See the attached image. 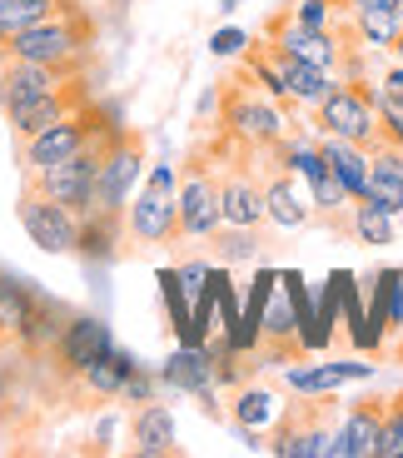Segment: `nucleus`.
<instances>
[{
    "instance_id": "obj_1",
    "label": "nucleus",
    "mask_w": 403,
    "mask_h": 458,
    "mask_svg": "<svg viewBox=\"0 0 403 458\" xmlns=\"http://www.w3.org/2000/svg\"><path fill=\"white\" fill-rule=\"evenodd\" d=\"M11 50L15 60H40V65H55L65 70V75H75V65L85 60V50H90V15L75 5V11H60L50 15V21L30 25V30L11 35Z\"/></svg>"
},
{
    "instance_id": "obj_2",
    "label": "nucleus",
    "mask_w": 403,
    "mask_h": 458,
    "mask_svg": "<svg viewBox=\"0 0 403 458\" xmlns=\"http://www.w3.org/2000/svg\"><path fill=\"white\" fill-rule=\"evenodd\" d=\"M125 234L145 250L180 240V180H174V165H155L150 180L135 190V199L125 205Z\"/></svg>"
},
{
    "instance_id": "obj_3",
    "label": "nucleus",
    "mask_w": 403,
    "mask_h": 458,
    "mask_svg": "<svg viewBox=\"0 0 403 458\" xmlns=\"http://www.w3.org/2000/svg\"><path fill=\"white\" fill-rule=\"evenodd\" d=\"M314 125L319 135H339V140H354L364 149H379V110H374V85L364 81H339L334 90L314 105Z\"/></svg>"
},
{
    "instance_id": "obj_4",
    "label": "nucleus",
    "mask_w": 403,
    "mask_h": 458,
    "mask_svg": "<svg viewBox=\"0 0 403 458\" xmlns=\"http://www.w3.org/2000/svg\"><path fill=\"white\" fill-rule=\"evenodd\" d=\"M105 130H115V125H105L100 110H95V105L85 100L80 110H70L65 120H55L50 130H40V135L21 140V149H15V165H21V174H40L46 165L65 160V155L85 149L90 140H100Z\"/></svg>"
},
{
    "instance_id": "obj_5",
    "label": "nucleus",
    "mask_w": 403,
    "mask_h": 458,
    "mask_svg": "<svg viewBox=\"0 0 403 458\" xmlns=\"http://www.w3.org/2000/svg\"><path fill=\"white\" fill-rule=\"evenodd\" d=\"M224 130L234 145L244 149H274L284 140V114H279L269 90H249V85H230L224 90Z\"/></svg>"
},
{
    "instance_id": "obj_6",
    "label": "nucleus",
    "mask_w": 403,
    "mask_h": 458,
    "mask_svg": "<svg viewBox=\"0 0 403 458\" xmlns=\"http://www.w3.org/2000/svg\"><path fill=\"white\" fill-rule=\"evenodd\" d=\"M139 170H145V145H139V135H125V130H120V135L105 145V155H100L95 209H115V215H125V205L135 199Z\"/></svg>"
},
{
    "instance_id": "obj_7",
    "label": "nucleus",
    "mask_w": 403,
    "mask_h": 458,
    "mask_svg": "<svg viewBox=\"0 0 403 458\" xmlns=\"http://www.w3.org/2000/svg\"><path fill=\"white\" fill-rule=\"evenodd\" d=\"M15 215H21L25 234H30L35 250L46 254H75V244H80V215L65 205H55V199H46L35 184H25L21 205H15Z\"/></svg>"
},
{
    "instance_id": "obj_8",
    "label": "nucleus",
    "mask_w": 403,
    "mask_h": 458,
    "mask_svg": "<svg viewBox=\"0 0 403 458\" xmlns=\"http://www.w3.org/2000/svg\"><path fill=\"white\" fill-rule=\"evenodd\" d=\"M224 225L219 215V180L205 160H189L180 174V240H209Z\"/></svg>"
},
{
    "instance_id": "obj_9",
    "label": "nucleus",
    "mask_w": 403,
    "mask_h": 458,
    "mask_svg": "<svg viewBox=\"0 0 403 458\" xmlns=\"http://www.w3.org/2000/svg\"><path fill=\"white\" fill-rule=\"evenodd\" d=\"M269 448H274L279 458H329V448H334V428H329V419H323V403H294V409L279 413L274 424V438H269Z\"/></svg>"
},
{
    "instance_id": "obj_10",
    "label": "nucleus",
    "mask_w": 403,
    "mask_h": 458,
    "mask_svg": "<svg viewBox=\"0 0 403 458\" xmlns=\"http://www.w3.org/2000/svg\"><path fill=\"white\" fill-rule=\"evenodd\" d=\"M105 349H115V339H110V324H105L100 314H70L60 344L50 349V364H55V374L80 378L85 369H90L95 359L105 354Z\"/></svg>"
},
{
    "instance_id": "obj_11",
    "label": "nucleus",
    "mask_w": 403,
    "mask_h": 458,
    "mask_svg": "<svg viewBox=\"0 0 403 458\" xmlns=\"http://www.w3.org/2000/svg\"><path fill=\"white\" fill-rule=\"evenodd\" d=\"M85 100H90V95H85V81L75 75V81H65L60 90L35 95V100H25V105H11V110H5V125H11L15 145H21V140H30V135H40V130H50L55 120H65L70 110H80Z\"/></svg>"
},
{
    "instance_id": "obj_12",
    "label": "nucleus",
    "mask_w": 403,
    "mask_h": 458,
    "mask_svg": "<svg viewBox=\"0 0 403 458\" xmlns=\"http://www.w3.org/2000/svg\"><path fill=\"white\" fill-rule=\"evenodd\" d=\"M269 40H274V46L284 50V55L309 60V65H323V70H339V65H344V46H339V30H309V25H299L294 15L274 21Z\"/></svg>"
},
{
    "instance_id": "obj_13",
    "label": "nucleus",
    "mask_w": 403,
    "mask_h": 458,
    "mask_svg": "<svg viewBox=\"0 0 403 458\" xmlns=\"http://www.w3.org/2000/svg\"><path fill=\"white\" fill-rule=\"evenodd\" d=\"M65 81H75V75H65V70H55V65H40V60L5 55L0 60V110L25 105V100H35V95H50Z\"/></svg>"
},
{
    "instance_id": "obj_14",
    "label": "nucleus",
    "mask_w": 403,
    "mask_h": 458,
    "mask_svg": "<svg viewBox=\"0 0 403 458\" xmlns=\"http://www.w3.org/2000/svg\"><path fill=\"white\" fill-rule=\"evenodd\" d=\"M383 399H364L348 409V419L334 428V448L329 458H374L379 454V434H383Z\"/></svg>"
},
{
    "instance_id": "obj_15",
    "label": "nucleus",
    "mask_w": 403,
    "mask_h": 458,
    "mask_svg": "<svg viewBox=\"0 0 403 458\" xmlns=\"http://www.w3.org/2000/svg\"><path fill=\"white\" fill-rule=\"evenodd\" d=\"M219 215H224V225H234V229H259L269 219L264 184L254 180L249 170L224 174V180H219Z\"/></svg>"
},
{
    "instance_id": "obj_16",
    "label": "nucleus",
    "mask_w": 403,
    "mask_h": 458,
    "mask_svg": "<svg viewBox=\"0 0 403 458\" xmlns=\"http://www.w3.org/2000/svg\"><path fill=\"white\" fill-rule=\"evenodd\" d=\"M160 384L180 394H199L209 403V389H214V364H209V349L205 344H180L170 359L160 364Z\"/></svg>"
},
{
    "instance_id": "obj_17",
    "label": "nucleus",
    "mask_w": 403,
    "mask_h": 458,
    "mask_svg": "<svg viewBox=\"0 0 403 458\" xmlns=\"http://www.w3.org/2000/svg\"><path fill=\"white\" fill-rule=\"evenodd\" d=\"M65 324H70V310L65 304H55L50 294H35V304H30V314H25V324H21V349L30 359H50V349L60 344V334H65Z\"/></svg>"
},
{
    "instance_id": "obj_18",
    "label": "nucleus",
    "mask_w": 403,
    "mask_h": 458,
    "mask_svg": "<svg viewBox=\"0 0 403 458\" xmlns=\"http://www.w3.org/2000/svg\"><path fill=\"white\" fill-rule=\"evenodd\" d=\"M364 199L383 205L393 219L403 215V149L393 145L369 149V190H364Z\"/></svg>"
},
{
    "instance_id": "obj_19",
    "label": "nucleus",
    "mask_w": 403,
    "mask_h": 458,
    "mask_svg": "<svg viewBox=\"0 0 403 458\" xmlns=\"http://www.w3.org/2000/svg\"><path fill=\"white\" fill-rule=\"evenodd\" d=\"M294 180H299V174L284 170V165H279V174L264 180V209H269V225H279V229H299V225H309V215H314V205L299 195Z\"/></svg>"
},
{
    "instance_id": "obj_20",
    "label": "nucleus",
    "mask_w": 403,
    "mask_h": 458,
    "mask_svg": "<svg viewBox=\"0 0 403 458\" xmlns=\"http://www.w3.org/2000/svg\"><path fill=\"white\" fill-rule=\"evenodd\" d=\"M130 444H135L139 458H164L174 454V413L164 409V403H145V409L135 413V424H130Z\"/></svg>"
},
{
    "instance_id": "obj_21",
    "label": "nucleus",
    "mask_w": 403,
    "mask_h": 458,
    "mask_svg": "<svg viewBox=\"0 0 403 458\" xmlns=\"http://www.w3.org/2000/svg\"><path fill=\"white\" fill-rule=\"evenodd\" d=\"M319 149H323V165L344 180L348 195L364 199V190H369V149L354 145V140H339V135H323Z\"/></svg>"
},
{
    "instance_id": "obj_22",
    "label": "nucleus",
    "mask_w": 403,
    "mask_h": 458,
    "mask_svg": "<svg viewBox=\"0 0 403 458\" xmlns=\"http://www.w3.org/2000/svg\"><path fill=\"white\" fill-rule=\"evenodd\" d=\"M135 369H139L135 354H125V349H105V354L80 374V384H85V394H95V399H120Z\"/></svg>"
},
{
    "instance_id": "obj_23",
    "label": "nucleus",
    "mask_w": 403,
    "mask_h": 458,
    "mask_svg": "<svg viewBox=\"0 0 403 458\" xmlns=\"http://www.w3.org/2000/svg\"><path fill=\"white\" fill-rule=\"evenodd\" d=\"M348 25L358 35V50H389L403 35L399 5H358V11H348Z\"/></svg>"
},
{
    "instance_id": "obj_24",
    "label": "nucleus",
    "mask_w": 403,
    "mask_h": 458,
    "mask_svg": "<svg viewBox=\"0 0 403 458\" xmlns=\"http://www.w3.org/2000/svg\"><path fill=\"white\" fill-rule=\"evenodd\" d=\"M369 364H309V369H289V389L309 394V399H323L334 394L339 384H354V378H369Z\"/></svg>"
},
{
    "instance_id": "obj_25",
    "label": "nucleus",
    "mask_w": 403,
    "mask_h": 458,
    "mask_svg": "<svg viewBox=\"0 0 403 458\" xmlns=\"http://www.w3.org/2000/svg\"><path fill=\"white\" fill-rule=\"evenodd\" d=\"M230 413H234V424H239L244 434H249V444H254L264 428L279 424L284 403H279L274 389H239V394H234V409H230Z\"/></svg>"
},
{
    "instance_id": "obj_26",
    "label": "nucleus",
    "mask_w": 403,
    "mask_h": 458,
    "mask_svg": "<svg viewBox=\"0 0 403 458\" xmlns=\"http://www.w3.org/2000/svg\"><path fill=\"white\" fill-rule=\"evenodd\" d=\"M35 294H40V289H35L30 279L0 275V344H15V339H21V324H25V314H30Z\"/></svg>"
},
{
    "instance_id": "obj_27",
    "label": "nucleus",
    "mask_w": 403,
    "mask_h": 458,
    "mask_svg": "<svg viewBox=\"0 0 403 458\" xmlns=\"http://www.w3.org/2000/svg\"><path fill=\"white\" fill-rule=\"evenodd\" d=\"M334 70H323V65H309V60H294L284 55V90L294 105H319L323 95L334 90Z\"/></svg>"
},
{
    "instance_id": "obj_28",
    "label": "nucleus",
    "mask_w": 403,
    "mask_h": 458,
    "mask_svg": "<svg viewBox=\"0 0 403 458\" xmlns=\"http://www.w3.org/2000/svg\"><path fill=\"white\" fill-rule=\"evenodd\" d=\"M60 11H75V0H0V35L11 40V35L30 30Z\"/></svg>"
},
{
    "instance_id": "obj_29",
    "label": "nucleus",
    "mask_w": 403,
    "mask_h": 458,
    "mask_svg": "<svg viewBox=\"0 0 403 458\" xmlns=\"http://www.w3.org/2000/svg\"><path fill=\"white\" fill-rule=\"evenodd\" d=\"M354 234L374 250H383V244H393V215L374 199H354Z\"/></svg>"
},
{
    "instance_id": "obj_30",
    "label": "nucleus",
    "mask_w": 403,
    "mask_h": 458,
    "mask_svg": "<svg viewBox=\"0 0 403 458\" xmlns=\"http://www.w3.org/2000/svg\"><path fill=\"white\" fill-rule=\"evenodd\" d=\"M214 254L219 259H254L259 254V240H254V229H234V225H219L214 234Z\"/></svg>"
},
{
    "instance_id": "obj_31",
    "label": "nucleus",
    "mask_w": 403,
    "mask_h": 458,
    "mask_svg": "<svg viewBox=\"0 0 403 458\" xmlns=\"http://www.w3.org/2000/svg\"><path fill=\"white\" fill-rule=\"evenodd\" d=\"M374 110H379V135H383V145L403 149V100H393V95H383L379 85H374Z\"/></svg>"
},
{
    "instance_id": "obj_32",
    "label": "nucleus",
    "mask_w": 403,
    "mask_h": 458,
    "mask_svg": "<svg viewBox=\"0 0 403 458\" xmlns=\"http://www.w3.org/2000/svg\"><path fill=\"white\" fill-rule=\"evenodd\" d=\"M374 458H403V394L389 399V409H383V434H379V454Z\"/></svg>"
},
{
    "instance_id": "obj_33",
    "label": "nucleus",
    "mask_w": 403,
    "mask_h": 458,
    "mask_svg": "<svg viewBox=\"0 0 403 458\" xmlns=\"http://www.w3.org/2000/svg\"><path fill=\"white\" fill-rule=\"evenodd\" d=\"M120 399H130V403H150V399H155V378L145 374V369H135V374H130V384H125V394H120Z\"/></svg>"
},
{
    "instance_id": "obj_34",
    "label": "nucleus",
    "mask_w": 403,
    "mask_h": 458,
    "mask_svg": "<svg viewBox=\"0 0 403 458\" xmlns=\"http://www.w3.org/2000/svg\"><path fill=\"white\" fill-rule=\"evenodd\" d=\"M244 46H249V35H244V30H219L214 40H209L214 55H244Z\"/></svg>"
},
{
    "instance_id": "obj_35",
    "label": "nucleus",
    "mask_w": 403,
    "mask_h": 458,
    "mask_svg": "<svg viewBox=\"0 0 403 458\" xmlns=\"http://www.w3.org/2000/svg\"><path fill=\"white\" fill-rule=\"evenodd\" d=\"M379 90H383V95H393V100H403V65H399V60H393V65L383 70V81H379Z\"/></svg>"
},
{
    "instance_id": "obj_36",
    "label": "nucleus",
    "mask_w": 403,
    "mask_h": 458,
    "mask_svg": "<svg viewBox=\"0 0 403 458\" xmlns=\"http://www.w3.org/2000/svg\"><path fill=\"white\" fill-rule=\"evenodd\" d=\"M348 5L358 11V5H399V0H348Z\"/></svg>"
},
{
    "instance_id": "obj_37",
    "label": "nucleus",
    "mask_w": 403,
    "mask_h": 458,
    "mask_svg": "<svg viewBox=\"0 0 403 458\" xmlns=\"http://www.w3.org/2000/svg\"><path fill=\"white\" fill-rule=\"evenodd\" d=\"M11 394V374H5V364H0V399Z\"/></svg>"
},
{
    "instance_id": "obj_38",
    "label": "nucleus",
    "mask_w": 403,
    "mask_h": 458,
    "mask_svg": "<svg viewBox=\"0 0 403 458\" xmlns=\"http://www.w3.org/2000/svg\"><path fill=\"white\" fill-rule=\"evenodd\" d=\"M234 5H239V0H224V11H234Z\"/></svg>"
},
{
    "instance_id": "obj_39",
    "label": "nucleus",
    "mask_w": 403,
    "mask_h": 458,
    "mask_svg": "<svg viewBox=\"0 0 403 458\" xmlns=\"http://www.w3.org/2000/svg\"><path fill=\"white\" fill-rule=\"evenodd\" d=\"M399 21H403V0H399Z\"/></svg>"
}]
</instances>
